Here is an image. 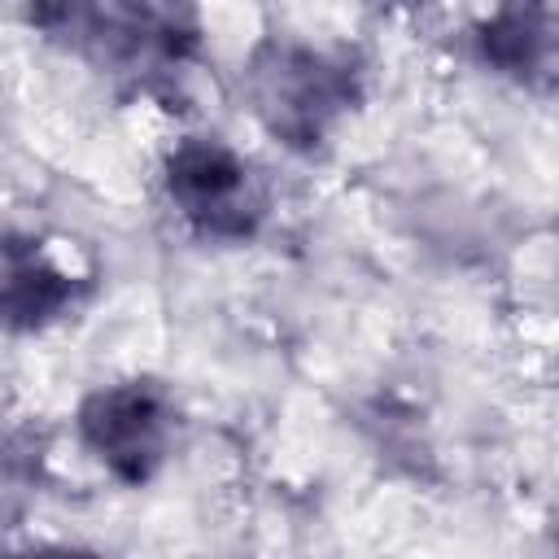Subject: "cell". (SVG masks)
I'll return each mask as SVG.
<instances>
[{"instance_id":"1","label":"cell","mask_w":559,"mask_h":559,"mask_svg":"<svg viewBox=\"0 0 559 559\" xmlns=\"http://www.w3.org/2000/svg\"><path fill=\"white\" fill-rule=\"evenodd\" d=\"M26 17L48 44L148 96L179 87L201 52L192 0H31Z\"/></svg>"},{"instance_id":"2","label":"cell","mask_w":559,"mask_h":559,"mask_svg":"<svg viewBox=\"0 0 559 559\" xmlns=\"http://www.w3.org/2000/svg\"><path fill=\"white\" fill-rule=\"evenodd\" d=\"M245 100L293 153H314L362 105V70L345 52L262 39L245 61Z\"/></svg>"},{"instance_id":"3","label":"cell","mask_w":559,"mask_h":559,"mask_svg":"<svg viewBox=\"0 0 559 559\" xmlns=\"http://www.w3.org/2000/svg\"><path fill=\"white\" fill-rule=\"evenodd\" d=\"M162 188L188 231L214 245L253 240L271 210L262 170L218 135H183L162 162Z\"/></svg>"},{"instance_id":"4","label":"cell","mask_w":559,"mask_h":559,"mask_svg":"<svg viewBox=\"0 0 559 559\" xmlns=\"http://www.w3.org/2000/svg\"><path fill=\"white\" fill-rule=\"evenodd\" d=\"M79 437L92 459L122 485H148L170 459L179 411L166 384L135 376L100 384L79 402Z\"/></svg>"},{"instance_id":"5","label":"cell","mask_w":559,"mask_h":559,"mask_svg":"<svg viewBox=\"0 0 559 559\" xmlns=\"http://www.w3.org/2000/svg\"><path fill=\"white\" fill-rule=\"evenodd\" d=\"M476 52L515 87L559 96V0H498L476 22Z\"/></svg>"},{"instance_id":"6","label":"cell","mask_w":559,"mask_h":559,"mask_svg":"<svg viewBox=\"0 0 559 559\" xmlns=\"http://www.w3.org/2000/svg\"><path fill=\"white\" fill-rule=\"evenodd\" d=\"M87 275L66 266L39 236H9L4 245V323L13 332H44L66 319L87 293Z\"/></svg>"}]
</instances>
